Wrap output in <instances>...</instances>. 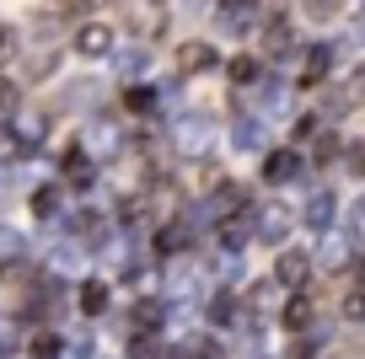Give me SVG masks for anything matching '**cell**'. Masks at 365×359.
Returning <instances> with one entry per match:
<instances>
[{
	"label": "cell",
	"instance_id": "cell-1",
	"mask_svg": "<svg viewBox=\"0 0 365 359\" xmlns=\"http://www.w3.org/2000/svg\"><path fill=\"white\" fill-rule=\"evenodd\" d=\"M124 22L135 38H156L167 27V0H124Z\"/></svg>",
	"mask_w": 365,
	"mask_h": 359
},
{
	"label": "cell",
	"instance_id": "cell-2",
	"mask_svg": "<svg viewBox=\"0 0 365 359\" xmlns=\"http://www.w3.org/2000/svg\"><path fill=\"white\" fill-rule=\"evenodd\" d=\"M215 27H220V33H231V38L252 33V27H258V11H252V0H226V6L215 11Z\"/></svg>",
	"mask_w": 365,
	"mask_h": 359
},
{
	"label": "cell",
	"instance_id": "cell-3",
	"mask_svg": "<svg viewBox=\"0 0 365 359\" xmlns=\"http://www.w3.org/2000/svg\"><path fill=\"white\" fill-rule=\"evenodd\" d=\"M178 145L188 150V156H205V145H210V118L205 113H182L178 118Z\"/></svg>",
	"mask_w": 365,
	"mask_h": 359
},
{
	"label": "cell",
	"instance_id": "cell-4",
	"mask_svg": "<svg viewBox=\"0 0 365 359\" xmlns=\"http://www.w3.org/2000/svg\"><path fill=\"white\" fill-rule=\"evenodd\" d=\"M172 65L182 70V76H205V70H215V48L205 43V38H188V43L178 48V59Z\"/></svg>",
	"mask_w": 365,
	"mask_h": 359
},
{
	"label": "cell",
	"instance_id": "cell-5",
	"mask_svg": "<svg viewBox=\"0 0 365 359\" xmlns=\"http://www.w3.org/2000/svg\"><path fill=\"white\" fill-rule=\"evenodd\" d=\"M108 48H113V27H108V22H86V27H76V54L97 59V54H108Z\"/></svg>",
	"mask_w": 365,
	"mask_h": 359
},
{
	"label": "cell",
	"instance_id": "cell-6",
	"mask_svg": "<svg viewBox=\"0 0 365 359\" xmlns=\"http://www.w3.org/2000/svg\"><path fill=\"white\" fill-rule=\"evenodd\" d=\"M307 269H312L307 252H279V263H274V279L285 284V290H301V284H307Z\"/></svg>",
	"mask_w": 365,
	"mask_h": 359
},
{
	"label": "cell",
	"instance_id": "cell-7",
	"mask_svg": "<svg viewBox=\"0 0 365 359\" xmlns=\"http://www.w3.org/2000/svg\"><path fill=\"white\" fill-rule=\"evenodd\" d=\"M296 172H301V156H296V150H274V156L263 161V177H269V182H290Z\"/></svg>",
	"mask_w": 365,
	"mask_h": 359
},
{
	"label": "cell",
	"instance_id": "cell-8",
	"mask_svg": "<svg viewBox=\"0 0 365 359\" xmlns=\"http://www.w3.org/2000/svg\"><path fill=\"white\" fill-rule=\"evenodd\" d=\"M333 209H339V204H333V193H312V199H307V225H312V231H328V225H333Z\"/></svg>",
	"mask_w": 365,
	"mask_h": 359
},
{
	"label": "cell",
	"instance_id": "cell-9",
	"mask_svg": "<svg viewBox=\"0 0 365 359\" xmlns=\"http://www.w3.org/2000/svg\"><path fill=\"white\" fill-rule=\"evenodd\" d=\"M43 135H48V113H22V118H16V140H22V145H38Z\"/></svg>",
	"mask_w": 365,
	"mask_h": 359
},
{
	"label": "cell",
	"instance_id": "cell-10",
	"mask_svg": "<svg viewBox=\"0 0 365 359\" xmlns=\"http://www.w3.org/2000/svg\"><path fill=\"white\" fill-rule=\"evenodd\" d=\"M349 102H354V108L365 102V65H354V70H349V80H344V91H339V108H333V113H344Z\"/></svg>",
	"mask_w": 365,
	"mask_h": 359
},
{
	"label": "cell",
	"instance_id": "cell-11",
	"mask_svg": "<svg viewBox=\"0 0 365 359\" xmlns=\"http://www.w3.org/2000/svg\"><path fill=\"white\" fill-rule=\"evenodd\" d=\"M258 231H263V236H269V241H279V236H285V231H290V214H285V209H279V204H269V209H263V214H258Z\"/></svg>",
	"mask_w": 365,
	"mask_h": 359
},
{
	"label": "cell",
	"instance_id": "cell-12",
	"mask_svg": "<svg viewBox=\"0 0 365 359\" xmlns=\"http://www.w3.org/2000/svg\"><path fill=\"white\" fill-rule=\"evenodd\" d=\"M328 65H333V48L317 43V48L307 54V65H301V80H322V76H328Z\"/></svg>",
	"mask_w": 365,
	"mask_h": 359
},
{
	"label": "cell",
	"instance_id": "cell-13",
	"mask_svg": "<svg viewBox=\"0 0 365 359\" xmlns=\"http://www.w3.org/2000/svg\"><path fill=\"white\" fill-rule=\"evenodd\" d=\"M290 43H296V33H290V22H269V27H263V48H269V54H285Z\"/></svg>",
	"mask_w": 365,
	"mask_h": 359
},
{
	"label": "cell",
	"instance_id": "cell-14",
	"mask_svg": "<svg viewBox=\"0 0 365 359\" xmlns=\"http://www.w3.org/2000/svg\"><path fill=\"white\" fill-rule=\"evenodd\" d=\"M231 140H237L242 150H258V145H263V124H258V118H237V129H231Z\"/></svg>",
	"mask_w": 365,
	"mask_h": 359
},
{
	"label": "cell",
	"instance_id": "cell-15",
	"mask_svg": "<svg viewBox=\"0 0 365 359\" xmlns=\"http://www.w3.org/2000/svg\"><path fill=\"white\" fill-rule=\"evenodd\" d=\"M285 327H290V333H307V327H312V301H307V295H296V301L285 306Z\"/></svg>",
	"mask_w": 365,
	"mask_h": 359
},
{
	"label": "cell",
	"instance_id": "cell-16",
	"mask_svg": "<svg viewBox=\"0 0 365 359\" xmlns=\"http://www.w3.org/2000/svg\"><path fill=\"white\" fill-rule=\"evenodd\" d=\"M231 80H237V86H258V80H263V65H258V59H247V54L231 59Z\"/></svg>",
	"mask_w": 365,
	"mask_h": 359
},
{
	"label": "cell",
	"instance_id": "cell-17",
	"mask_svg": "<svg viewBox=\"0 0 365 359\" xmlns=\"http://www.w3.org/2000/svg\"><path fill=\"white\" fill-rule=\"evenodd\" d=\"M301 6H307V16H312V22H333V16H339L344 6H349V0H301Z\"/></svg>",
	"mask_w": 365,
	"mask_h": 359
},
{
	"label": "cell",
	"instance_id": "cell-18",
	"mask_svg": "<svg viewBox=\"0 0 365 359\" xmlns=\"http://www.w3.org/2000/svg\"><path fill=\"white\" fill-rule=\"evenodd\" d=\"M65 177L76 182V188H86V182H91V161L81 156V150H76V156H65Z\"/></svg>",
	"mask_w": 365,
	"mask_h": 359
},
{
	"label": "cell",
	"instance_id": "cell-19",
	"mask_svg": "<svg viewBox=\"0 0 365 359\" xmlns=\"http://www.w3.org/2000/svg\"><path fill=\"white\" fill-rule=\"evenodd\" d=\"M81 306H86V316H97L108 306V284H86V290H81Z\"/></svg>",
	"mask_w": 365,
	"mask_h": 359
},
{
	"label": "cell",
	"instance_id": "cell-20",
	"mask_svg": "<svg viewBox=\"0 0 365 359\" xmlns=\"http://www.w3.org/2000/svg\"><path fill=\"white\" fill-rule=\"evenodd\" d=\"M150 108H156V91H145V86L129 91V113H150Z\"/></svg>",
	"mask_w": 365,
	"mask_h": 359
},
{
	"label": "cell",
	"instance_id": "cell-21",
	"mask_svg": "<svg viewBox=\"0 0 365 359\" xmlns=\"http://www.w3.org/2000/svg\"><path fill=\"white\" fill-rule=\"evenodd\" d=\"M16 252H22V241H16V231H6V225H0V263H11Z\"/></svg>",
	"mask_w": 365,
	"mask_h": 359
},
{
	"label": "cell",
	"instance_id": "cell-22",
	"mask_svg": "<svg viewBox=\"0 0 365 359\" xmlns=\"http://www.w3.org/2000/svg\"><path fill=\"white\" fill-rule=\"evenodd\" d=\"M16 97H22V91H16V80L0 76V113H11V108H16Z\"/></svg>",
	"mask_w": 365,
	"mask_h": 359
},
{
	"label": "cell",
	"instance_id": "cell-23",
	"mask_svg": "<svg viewBox=\"0 0 365 359\" xmlns=\"http://www.w3.org/2000/svg\"><path fill=\"white\" fill-rule=\"evenodd\" d=\"M0 156H22V140H16V129H0Z\"/></svg>",
	"mask_w": 365,
	"mask_h": 359
},
{
	"label": "cell",
	"instance_id": "cell-24",
	"mask_svg": "<svg viewBox=\"0 0 365 359\" xmlns=\"http://www.w3.org/2000/svg\"><path fill=\"white\" fill-rule=\"evenodd\" d=\"M54 193H59V188H38V193H33V209H38V214H48V209H54V204H59Z\"/></svg>",
	"mask_w": 365,
	"mask_h": 359
},
{
	"label": "cell",
	"instance_id": "cell-25",
	"mask_svg": "<svg viewBox=\"0 0 365 359\" xmlns=\"http://www.w3.org/2000/svg\"><path fill=\"white\" fill-rule=\"evenodd\" d=\"M349 231H354V241H365V204H354V214H349Z\"/></svg>",
	"mask_w": 365,
	"mask_h": 359
},
{
	"label": "cell",
	"instance_id": "cell-26",
	"mask_svg": "<svg viewBox=\"0 0 365 359\" xmlns=\"http://www.w3.org/2000/svg\"><path fill=\"white\" fill-rule=\"evenodd\" d=\"M54 354H59L54 338H38V343H33V359H54Z\"/></svg>",
	"mask_w": 365,
	"mask_h": 359
},
{
	"label": "cell",
	"instance_id": "cell-27",
	"mask_svg": "<svg viewBox=\"0 0 365 359\" xmlns=\"http://www.w3.org/2000/svg\"><path fill=\"white\" fill-rule=\"evenodd\" d=\"M349 167L365 172V140H354V145H349Z\"/></svg>",
	"mask_w": 365,
	"mask_h": 359
},
{
	"label": "cell",
	"instance_id": "cell-28",
	"mask_svg": "<svg viewBox=\"0 0 365 359\" xmlns=\"http://www.w3.org/2000/svg\"><path fill=\"white\" fill-rule=\"evenodd\" d=\"M11 54V27H0V59Z\"/></svg>",
	"mask_w": 365,
	"mask_h": 359
},
{
	"label": "cell",
	"instance_id": "cell-29",
	"mask_svg": "<svg viewBox=\"0 0 365 359\" xmlns=\"http://www.w3.org/2000/svg\"><path fill=\"white\" fill-rule=\"evenodd\" d=\"M354 284H360V290H365V263H360V269H354Z\"/></svg>",
	"mask_w": 365,
	"mask_h": 359
},
{
	"label": "cell",
	"instance_id": "cell-30",
	"mask_svg": "<svg viewBox=\"0 0 365 359\" xmlns=\"http://www.w3.org/2000/svg\"><path fill=\"white\" fill-rule=\"evenodd\" d=\"M65 6H91V0H65Z\"/></svg>",
	"mask_w": 365,
	"mask_h": 359
}]
</instances>
